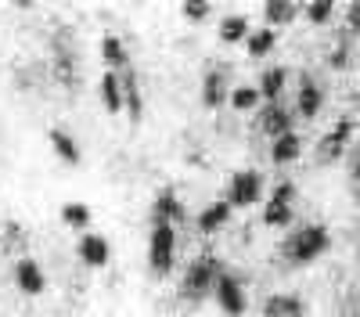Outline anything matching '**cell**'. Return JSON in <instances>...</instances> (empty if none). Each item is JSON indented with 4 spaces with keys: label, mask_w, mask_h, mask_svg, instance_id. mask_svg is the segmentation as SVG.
<instances>
[{
    "label": "cell",
    "mask_w": 360,
    "mask_h": 317,
    "mask_svg": "<svg viewBox=\"0 0 360 317\" xmlns=\"http://www.w3.org/2000/svg\"><path fill=\"white\" fill-rule=\"evenodd\" d=\"M349 177H353V188H356V191H360V159H356V162H353V169H349Z\"/></svg>",
    "instance_id": "d6a6232c"
},
{
    "label": "cell",
    "mask_w": 360,
    "mask_h": 317,
    "mask_svg": "<svg viewBox=\"0 0 360 317\" xmlns=\"http://www.w3.org/2000/svg\"><path fill=\"white\" fill-rule=\"evenodd\" d=\"M249 37H252V25L245 15H224L220 18V40L224 44H242Z\"/></svg>",
    "instance_id": "cb8c5ba5"
},
{
    "label": "cell",
    "mask_w": 360,
    "mask_h": 317,
    "mask_svg": "<svg viewBox=\"0 0 360 317\" xmlns=\"http://www.w3.org/2000/svg\"><path fill=\"white\" fill-rule=\"evenodd\" d=\"M274 47H278V33L270 25L252 29V37L245 40V54L252 58V62H259V58H266V54H274Z\"/></svg>",
    "instance_id": "603a6c76"
},
{
    "label": "cell",
    "mask_w": 360,
    "mask_h": 317,
    "mask_svg": "<svg viewBox=\"0 0 360 317\" xmlns=\"http://www.w3.org/2000/svg\"><path fill=\"white\" fill-rule=\"evenodd\" d=\"M209 11H213V8H209L205 0H184V4H180V15H184L188 22H195V25H202L209 18Z\"/></svg>",
    "instance_id": "f546056e"
},
{
    "label": "cell",
    "mask_w": 360,
    "mask_h": 317,
    "mask_svg": "<svg viewBox=\"0 0 360 317\" xmlns=\"http://www.w3.org/2000/svg\"><path fill=\"white\" fill-rule=\"evenodd\" d=\"M303 15H307L310 25H328L335 18V0H310V4L303 8Z\"/></svg>",
    "instance_id": "f1b7e54d"
},
{
    "label": "cell",
    "mask_w": 360,
    "mask_h": 317,
    "mask_svg": "<svg viewBox=\"0 0 360 317\" xmlns=\"http://www.w3.org/2000/svg\"><path fill=\"white\" fill-rule=\"evenodd\" d=\"M256 86H259V98H263L266 105H278L281 94L288 91V69H285V65H270V69H263Z\"/></svg>",
    "instance_id": "ac0fdd59"
},
{
    "label": "cell",
    "mask_w": 360,
    "mask_h": 317,
    "mask_svg": "<svg viewBox=\"0 0 360 317\" xmlns=\"http://www.w3.org/2000/svg\"><path fill=\"white\" fill-rule=\"evenodd\" d=\"M299 155H303V137H299L295 130L278 137V141H270V162H274V166H288Z\"/></svg>",
    "instance_id": "7402d4cb"
},
{
    "label": "cell",
    "mask_w": 360,
    "mask_h": 317,
    "mask_svg": "<svg viewBox=\"0 0 360 317\" xmlns=\"http://www.w3.org/2000/svg\"><path fill=\"white\" fill-rule=\"evenodd\" d=\"M256 123H259V134H266L270 141H278V137H285V134L295 130V112H292L285 101H278V105H263L259 115H256Z\"/></svg>",
    "instance_id": "9c48e42d"
},
{
    "label": "cell",
    "mask_w": 360,
    "mask_h": 317,
    "mask_svg": "<svg viewBox=\"0 0 360 317\" xmlns=\"http://www.w3.org/2000/svg\"><path fill=\"white\" fill-rule=\"evenodd\" d=\"M101 62H105V69H112V72L130 69V51H127V40L119 37V33H105V37H101Z\"/></svg>",
    "instance_id": "44dd1931"
},
{
    "label": "cell",
    "mask_w": 360,
    "mask_h": 317,
    "mask_svg": "<svg viewBox=\"0 0 360 317\" xmlns=\"http://www.w3.org/2000/svg\"><path fill=\"white\" fill-rule=\"evenodd\" d=\"M51 47H54V79L62 83L65 91H76L79 86V54H76L72 33L69 29H54Z\"/></svg>",
    "instance_id": "3957f363"
},
{
    "label": "cell",
    "mask_w": 360,
    "mask_h": 317,
    "mask_svg": "<svg viewBox=\"0 0 360 317\" xmlns=\"http://www.w3.org/2000/svg\"><path fill=\"white\" fill-rule=\"evenodd\" d=\"M15 285H18L22 296H40L47 288V278H44V271H40V264L33 256H18L15 259Z\"/></svg>",
    "instance_id": "4fadbf2b"
},
{
    "label": "cell",
    "mask_w": 360,
    "mask_h": 317,
    "mask_svg": "<svg viewBox=\"0 0 360 317\" xmlns=\"http://www.w3.org/2000/svg\"><path fill=\"white\" fill-rule=\"evenodd\" d=\"M180 216H184V206H180V195L173 191V188H162L159 195H155V202H152V209H148V220H152V227H159V224H180Z\"/></svg>",
    "instance_id": "5bb4252c"
},
{
    "label": "cell",
    "mask_w": 360,
    "mask_h": 317,
    "mask_svg": "<svg viewBox=\"0 0 360 317\" xmlns=\"http://www.w3.org/2000/svg\"><path fill=\"white\" fill-rule=\"evenodd\" d=\"M231 79H227V72L224 69H209L205 76H202V108H209V112H217V108H224L227 101H231Z\"/></svg>",
    "instance_id": "8fae6325"
},
{
    "label": "cell",
    "mask_w": 360,
    "mask_h": 317,
    "mask_svg": "<svg viewBox=\"0 0 360 317\" xmlns=\"http://www.w3.org/2000/svg\"><path fill=\"white\" fill-rule=\"evenodd\" d=\"M108 256H112V245H108V238L105 235H94V231H86V235H79V242H76V259L83 267H105L108 264Z\"/></svg>",
    "instance_id": "7c38bea8"
},
{
    "label": "cell",
    "mask_w": 360,
    "mask_h": 317,
    "mask_svg": "<svg viewBox=\"0 0 360 317\" xmlns=\"http://www.w3.org/2000/svg\"><path fill=\"white\" fill-rule=\"evenodd\" d=\"M224 271L227 267L220 264V256H213V252L195 256L188 264V271H184V278H180V299H184V303H202L205 296H213L217 281L224 278Z\"/></svg>",
    "instance_id": "7a4b0ae2"
},
{
    "label": "cell",
    "mask_w": 360,
    "mask_h": 317,
    "mask_svg": "<svg viewBox=\"0 0 360 317\" xmlns=\"http://www.w3.org/2000/svg\"><path fill=\"white\" fill-rule=\"evenodd\" d=\"M292 213H295V184L292 181H278L274 191H270L266 206H263V227H288L292 224Z\"/></svg>",
    "instance_id": "5b68a950"
},
{
    "label": "cell",
    "mask_w": 360,
    "mask_h": 317,
    "mask_svg": "<svg viewBox=\"0 0 360 317\" xmlns=\"http://www.w3.org/2000/svg\"><path fill=\"white\" fill-rule=\"evenodd\" d=\"M217 306L227 313V317H245L249 310V296H245V281L238 278L234 271H224V278L217 281V292H213Z\"/></svg>",
    "instance_id": "ba28073f"
},
{
    "label": "cell",
    "mask_w": 360,
    "mask_h": 317,
    "mask_svg": "<svg viewBox=\"0 0 360 317\" xmlns=\"http://www.w3.org/2000/svg\"><path fill=\"white\" fill-rule=\"evenodd\" d=\"M90 220H94V213H90L86 202H65V206H62V224H65L69 231H79V235H86Z\"/></svg>",
    "instance_id": "d4e9b609"
},
{
    "label": "cell",
    "mask_w": 360,
    "mask_h": 317,
    "mask_svg": "<svg viewBox=\"0 0 360 317\" xmlns=\"http://www.w3.org/2000/svg\"><path fill=\"white\" fill-rule=\"evenodd\" d=\"M29 245V235L18 220H0V252H18Z\"/></svg>",
    "instance_id": "4316f807"
},
{
    "label": "cell",
    "mask_w": 360,
    "mask_h": 317,
    "mask_svg": "<svg viewBox=\"0 0 360 317\" xmlns=\"http://www.w3.org/2000/svg\"><path fill=\"white\" fill-rule=\"evenodd\" d=\"M324 108V86L321 79H314V72H299V91H295V112L303 115V119H317Z\"/></svg>",
    "instance_id": "30bf717a"
},
{
    "label": "cell",
    "mask_w": 360,
    "mask_h": 317,
    "mask_svg": "<svg viewBox=\"0 0 360 317\" xmlns=\"http://www.w3.org/2000/svg\"><path fill=\"white\" fill-rule=\"evenodd\" d=\"M98 94H101V105L108 115H119V112H127V101H123V76L105 69L101 72V83H98Z\"/></svg>",
    "instance_id": "2e32d148"
},
{
    "label": "cell",
    "mask_w": 360,
    "mask_h": 317,
    "mask_svg": "<svg viewBox=\"0 0 360 317\" xmlns=\"http://www.w3.org/2000/svg\"><path fill=\"white\" fill-rule=\"evenodd\" d=\"M259 313L263 317H307V303L295 292H270L259 303Z\"/></svg>",
    "instance_id": "9a60e30c"
},
{
    "label": "cell",
    "mask_w": 360,
    "mask_h": 317,
    "mask_svg": "<svg viewBox=\"0 0 360 317\" xmlns=\"http://www.w3.org/2000/svg\"><path fill=\"white\" fill-rule=\"evenodd\" d=\"M123 76V101H127V115H130V123H141L144 119V91H141V76L137 69H123L119 72Z\"/></svg>",
    "instance_id": "e0dca14e"
},
{
    "label": "cell",
    "mask_w": 360,
    "mask_h": 317,
    "mask_svg": "<svg viewBox=\"0 0 360 317\" xmlns=\"http://www.w3.org/2000/svg\"><path fill=\"white\" fill-rule=\"evenodd\" d=\"M263 195V173L259 169H238L231 173V181H227V202H231V209H249L256 206Z\"/></svg>",
    "instance_id": "8992f818"
},
{
    "label": "cell",
    "mask_w": 360,
    "mask_h": 317,
    "mask_svg": "<svg viewBox=\"0 0 360 317\" xmlns=\"http://www.w3.org/2000/svg\"><path fill=\"white\" fill-rule=\"evenodd\" d=\"M356 264H360V256H356Z\"/></svg>",
    "instance_id": "836d02e7"
},
{
    "label": "cell",
    "mask_w": 360,
    "mask_h": 317,
    "mask_svg": "<svg viewBox=\"0 0 360 317\" xmlns=\"http://www.w3.org/2000/svg\"><path fill=\"white\" fill-rule=\"evenodd\" d=\"M332 249V231H328V224H299L295 231H288L285 242H281V259L292 267H310L317 264V259Z\"/></svg>",
    "instance_id": "6da1fadb"
},
{
    "label": "cell",
    "mask_w": 360,
    "mask_h": 317,
    "mask_svg": "<svg viewBox=\"0 0 360 317\" xmlns=\"http://www.w3.org/2000/svg\"><path fill=\"white\" fill-rule=\"evenodd\" d=\"M360 33V0L356 4H346V18H342V33Z\"/></svg>",
    "instance_id": "1f68e13d"
},
{
    "label": "cell",
    "mask_w": 360,
    "mask_h": 317,
    "mask_svg": "<svg viewBox=\"0 0 360 317\" xmlns=\"http://www.w3.org/2000/svg\"><path fill=\"white\" fill-rule=\"evenodd\" d=\"M349 58H353V51H349V44H346V37L328 51V65L332 69H349Z\"/></svg>",
    "instance_id": "4dcf8cb0"
},
{
    "label": "cell",
    "mask_w": 360,
    "mask_h": 317,
    "mask_svg": "<svg viewBox=\"0 0 360 317\" xmlns=\"http://www.w3.org/2000/svg\"><path fill=\"white\" fill-rule=\"evenodd\" d=\"M234 112H252V108H259V86H252V83H238L234 91H231V101H227Z\"/></svg>",
    "instance_id": "83f0119b"
},
{
    "label": "cell",
    "mask_w": 360,
    "mask_h": 317,
    "mask_svg": "<svg viewBox=\"0 0 360 317\" xmlns=\"http://www.w3.org/2000/svg\"><path fill=\"white\" fill-rule=\"evenodd\" d=\"M227 224H231V202L217 198V202H209V206H202V213H198V235H217V231H224Z\"/></svg>",
    "instance_id": "ffe728a7"
},
{
    "label": "cell",
    "mask_w": 360,
    "mask_h": 317,
    "mask_svg": "<svg viewBox=\"0 0 360 317\" xmlns=\"http://www.w3.org/2000/svg\"><path fill=\"white\" fill-rule=\"evenodd\" d=\"M353 130H356V123L349 119V115L335 119V127L317 141V162H321V166L339 162V159L346 155V148H349V141H353Z\"/></svg>",
    "instance_id": "52a82bcc"
},
{
    "label": "cell",
    "mask_w": 360,
    "mask_h": 317,
    "mask_svg": "<svg viewBox=\"0 0 360 317\" xmlns=\"http://www.w3.org/2000/svg\"><path fill=\"white\" fill-rule=\"evenodd\" d=\"M47 141H51V152L62 159L65 166H79L83 162V152H79V141L69 134V130H62V127H51L47 130Z\"/></svg>",
    "instance_id": "d6986e66"
},
{
    "label": "cell",
    "mask_w": 360,
    "mask_h": 317,
    "mask_svg": "<svg viewBox=\"0 0 360 317\" xmlns=\"http://www.w3.org/2000/svg\"><path fill=\"white\" fill-rule=\"evenodd\" d=\"M173 259H176V227L173 224L152 227V235H148V264H152V274L166 278L173 271Z\"/></svg>",
    "instance_id": "277c9868"
},
{
    "label": "cell",
    "mask_w": 360,
    "mask_h": 317,
    "mask_svg": "<svg viewBox=\"0 0 360 317\" xmlns=\"http://www.w3.org/2000/svg\"><path fill=\"white\" fill-rule=\"evenodd\" d=\"M299 15V4H288V0H270V4H263V22L270 29H278V25H292Z\"/></svg>",
    "instance_id": "484cf974"
}]
</instances>
